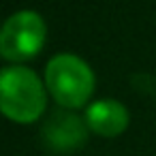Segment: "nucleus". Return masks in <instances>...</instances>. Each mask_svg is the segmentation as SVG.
I'll return each instance as SVG.
<instances>
[{
    "mask_svg": "<svg viewBox=\"0 0 156 156\" xmlns=\"http://www.w3.org/2000/svg\"><path fill=\"white\" fill-rule=\"evenodd\" d=\"M0 107L2 113L20 124H30L47 107L45 86L39 75L22 64H11L0 71Z\"/></svg>",
    "mask_w": 156,
    "mask_h": 156,
    "instance_id": "obj_1",
    "label": "nucleus"
},
{
    "mask_svg": "<svg viewBox=\"0 0 156 156\" xmlns=\"http://www.w3.org/2000/svg\"><path fill=\"white\" fill-rule=\"evenodd\" d=\"M45 86L58 105L77 109L83 107L94 92V73L79 56L58 54L45 66Z\"/></svg>",
    "mask_w": 156,
    "mask_h": 156,
    "instance_id": "obj_2",
    "label": "nucleus"
},
{
    "mask_svg": "<svg viewBox=\"0 0 156 156\" xmlns=\"http://www.w3.org/2000/svg\"><path fill=\"white\" fill-rule=\"evenodd\" d=\"M45 37L47 28L37 11H17L0 30V54L9 62H24L41 51Z\"/></svg>",
    "mask_w": 156,
    "mask_h": 156,
    "instance_id": "obj_3",
    "label": "nucleus"
},
{
    "mask_svg": "<svg viewBox=\"0 0 156 156\" xmlns=\"http://www.w3.org/2000/svg\"><path fill=\"white\" fill-rule=\"evenodd\" d=\"M43 141L54 152H75L88 139L86 118L66 111H54L43 124Z\"/></svg>",
    "mask_w": 156,
    "mask_h": 156,
    "instance_id": "obj_4",
    "label": "nucleus"
},
{
    "mask_svg": "<svg viewBox=\"0 0 156 156\" xmlns=\"http://www.w3.org/2000/svg\"><path fill=\"white\" fill-rule=\"evenodd\" d=\"M86 124L101 137H118L128 126V109L113 98L94 101L86 107Z\"/></svg>",
    "mask_w": 156,
    "mask_h": 156,
    "instance_id": "obj_5",
    "label": "nucleus"
}]
</instances>
